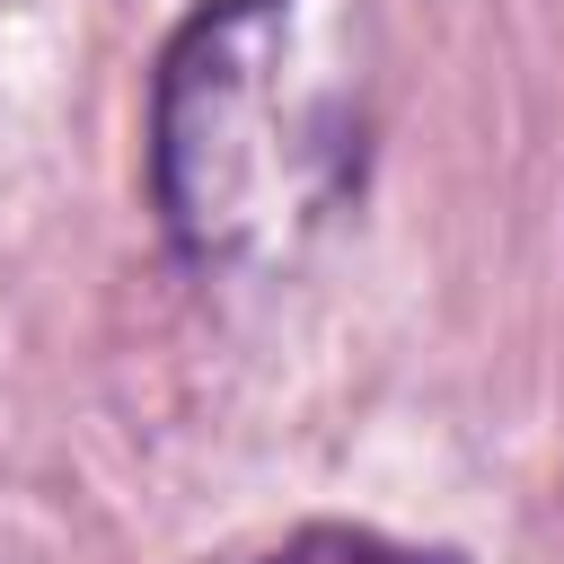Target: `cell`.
<instances>
[{"instance_id":"obj_2","label":"cell","mask_w":564,"mask_h":564,"mask_svg":"<svg viewBox=\"0 0 564 564\" xmlns=\"http://www.w3.org/2000/svg\"><path fill=\"white\" fill-rule=\"evenodd\" d=\"M256 564H467V555L458 546H405V538L361 529V520H308L282 546H264Z\"/></svg>"},{"instance_id":"obj_1","label":"cell","mask_w":564,"mask_h":564,"mask_svg":"<svg viewBox=\"0 0 564 564\" xmlns=\"http://www.w3.org/2000/svg\"><path fill=\"white\" fill-rule=\"evenodd\" d=\"M361 167L352 97L308 70L300 0H203L150 70V203L185 264H264Z\"/></svg>"}]
</instances>
